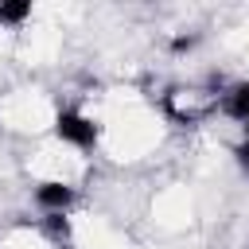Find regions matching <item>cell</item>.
Here are the masks:
<instances>
[{
    "mask_svg": "<svg viewBox=\"0 0 249 249\" xmlns=\"http://www.w3.org/2000/svg\"><path fill=\"white\" fill-rule=\"evenodd\" d=\"M218 93H222V86H214V89H202V86H171L160 97V113L171 124H179V128H195V124H202L206 117L218 113Z\"/></svg>",
    "mask_w": 249,
    "mask_h": 249,
    "instance_id": "6da1fadb",
    "label": "cell"
},
{
    "mask_svg": "<svg viewBox=\"0 0 249 249\" xmlns=\"http://www.w3.org/2000/svg\"><path fill=\"white\" fill-rule=\"evenodd\" d=\"M51 136H54L62 148L78 152V156H93L97 144H101V121L89 117V113L78 109V105H62V109L54 113V121H51Z\"/></svg>",
    "mask_w": 249,
    "mask_h": 249,
    "instance_id": "7a4b0ae2",
    "label": "cell"
},
{
    "mask_svg": "<svg viewBox=\"0 0 249 249\" xmlns=\"http://www.w3.org/2000/svg\"><path fill=\"white\" fill-rule=\"evenodd\" d=\"M31 202L39 206V214H70L78 202V183L70 179H39L31 187Z\"/></svg>",
    "mask_w": 249,
    "mask_h": 249,
    "instance_id": "3957f363",
    "label": "cell"
},
{
    "mask_svg": "<svg viewBox=\"0 0 249 249\" xmlns=\"http://www.w3.org/2000/svg\"><path fill=\"white\" fill-rule=\"evenodd\" d=\"M218 113L249 132V78H237V82H226V86H222V93H218Z\"/></svg>",
    "mask_w": 249,
    "mask_h": 249,
    "instance_id": "277c9868",
    "label": "cell"
},
{
    "mask_svg": "<svg viewBox=\"0 0 249 249\" xmlns=\"http://www.w3.org/2000/svg\"><path fill=\"white\" fill-rule=\"evenodd\" d=\"M35 16L31 0H0V27H23Z\"/></svg>",
    "mask_w": 249,
    "mask_h": 249,
    "instance_id": "5b68a950",
    "label": "cell"
},
{
    "mask_svg": "<svg viewBox=\"0 0 249 249\" xmlns=\"http://www.w3.org/2000/svg\"><path fill=\"white\" fill-rule=\"evenodd\" d=\"M43 233L51 241H70V233H74L70 214H43Z\"/></svg>",
    "mask_w": 249,
    "mask_h": 249,
    "instance_id": "8992f818",
    "label": "cell"
},
{
    "mask_svg": "<svg viewBox=\"0 0 249 249\" xmlns=\"http://www.w3.org/2000/svg\"><path fill=\"white\" fill-rule=\"evenodd\" d=\"M198 43H202L198 31H175V35L167 39V51H171V54H191Z\"/></svg>",
    "mask_w": 249,
    "mask_h": 249,
    "instance_id": "52a82bcc",
    "label": "cell"
},
{
    "mask_svg": "<svg viewBox=\"0 0 249 249\" xmlns=\"http://www.w3.org/2000/svg\"><path fill=\"white\" fill-rule=\"evenodd\" d=\"M230 156H233V163H237L241 171H249V132H245V136L230 148Z\"/></svg>",
    "mask_w": 249,
    "mask_h": 249,
    "instance_id": "ba28073f",
    "label": "cell"
}]
</instances>
